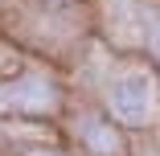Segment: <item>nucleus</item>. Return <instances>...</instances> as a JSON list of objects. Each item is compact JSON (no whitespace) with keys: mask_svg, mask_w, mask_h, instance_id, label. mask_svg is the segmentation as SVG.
Segmentation results:
<instances>
[{"mask_svg":"<svg viewBox=\"0 0 160 156\" xmlns=\"http://www.w3.org/2000/svg\"><path fill=\"white\" fill-rule=\"evenodd\" d=\"M58 103L53 86L45 78H25L17 86H4L0 90V107H21V111H49Z\"/></svg>","mask_w":160,"mask_h":156,"instance_id":"2","label":"nucleus"},{"mask_svg":"<svg viewBox=\"0 0 160 156\" xmlns=\"http://www.w3.org/2000/svg\"><path fill=\"white\" fill-rule=\"evenodd\" d=\"M152 53L160 58V29H156V33H152Z\"/></svg>","mask_w":160,"mask_h":156,"instance_id":"4","label":"nucleus"},{"mask_svg":"<svg viewBox=\"0 0 160 156\" xmlns=\"http://www.w3.org/2000/svg\"><path fill=\"white\" fill-rule=\"evenodd\" d=\"M82 136H86V144L99 152V156H119V136L107 128V123L86 119V123H82Z\"/></svg>","mask_w":160,"mask_h":156,"instance_id":"3","label":"nucleus"},{"mask_svg":"<svg viewBox=\"0 0 160 156\" xmlns=\"http://www.w3.org/2000/svg\"><path fill=\"white\" fill-rule=\"evenodd\" d=\"M111 111L123 123H152L156 119V82L144 70H127L111 82Z\"/></svg>","mask_w":160,"mask_h":156,"instance_id":"1","label":"nucleus"},{"mask_svg":"<svg viewBox=\"0 0 160 156\" xmlns=\"http://www.w3.org/2000/svg\"><path fill=\"white\" fill-rule=\"evenodd\" d=\"M29 156H53V152H29Z\"/></svg>","mask_w":160,"mask_h":156,"instance_id":"5","label":"nucleus"}]
</instances>
